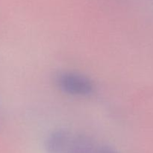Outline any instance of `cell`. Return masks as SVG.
Returning <instances> with one entry per match:
<instances>
[{
    "label": "cell",
    "mask_w": 153,
    "mask_h": 153,
    "mask_svg": "<svg viewBox=\"0 0 153 153\" xmlns=\"http://www.w3.org/2000/svg\"><path fill=\"white\" fill-rule=\"evenodd\" d=\"M55 84L65 94L74 97H88L94 93V82L85 75L75 71H61L56 74Z\"/></svg>",
    "instance_id": "7a4b0ae2"
},
{
    "label": "cell",
    "mask_w": 153,
    "mask_h": 153,
    "mask_svg": "<svg viewBox=\"0 0 153 153\" xmlns=\"http://www.w3.org/2000/svg\"><path fill=\"white\" fill-rule=\"evenodd\" d=\"M95 153H118L114 148L108 146H100L97 147Z\"/></svg>",
    "instance_id": "3957f363"
},
{
    "label": "cell",
    "mask_w": 153,
    "mask_h": 153,
    "mask_svg": "<svg viewBox=\"0 0 153 153\" xmlns=\"http://www.w3.org/2000/svg\"><path fill=\"white\" fill-rule=\"evenodd\" d=\"M98 146L90 136L67 128L55 130L45 140L48 153H95Z\"/></svg>",
    "instance_id": "6da1fadb"
}]
</instances>
